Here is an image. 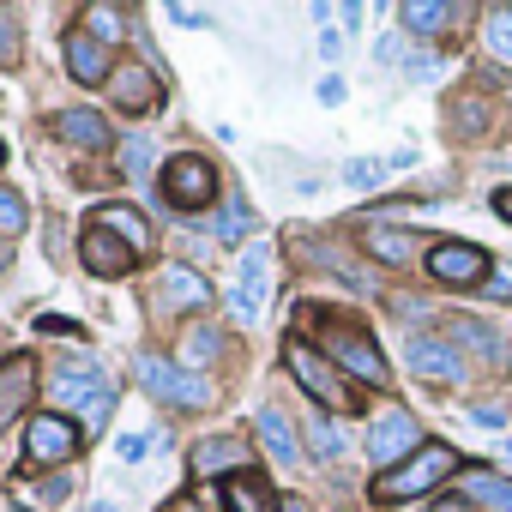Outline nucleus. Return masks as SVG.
<instances>
[{
  "instance_id": "obj_25",
  "label": "nucleus",
  "mask_w": 512,
  "mask_h": 512,
  "mask_svg": "<svg viewBox=\"0 0 512 512\" xmlns=\"http://www.w3.org/2000/svg\"><path fill=\"white\" fill-rule=\"evenodd\" d=\"M302 434H308V452H314L320 464H338V458H344V428H338L326 410H320V416H308V428H302Z\"/></svg>"
},
{
  "instance_id": "obj_14",
  "label": "nucleus",
  "mask_w": 512,
  "mask_h": 512,
  "mask_svg": "<svg viewBox=\"0 0 512 512\" xmlns=\"http://www.w3.org/2000/svg\"><path fill=\"white\" fill-rule=\"evenodd\" d=\"M211 302V284L193 272V266H169L163 272V284H157V308L163 314H193V308H205Z\"/></svg>"
},
{
  "instance_id": "obj_39",
  "label": "nucleus",
  "mask_w": 512,
  "mask_h": 512,
  "mask_svg": "<svg viewBox=\"0 0 512 512\" xmlns=\"http://www.w3.org/2000/svg\"><path fill=\"white\" fill-rule=\"evenodd\" d=\"M470 422H476V428H506V410H494V404H482V410H470Z\"/></svg>"
},
{
  "instance_id": "obj_29",
  "label": "nucleus",
  "mask_w": 512,
  "mask_h": 512,
  "mask_svg": "<svg viewBox=\"0 0 512 512\" xmlns=\"http://www.w3.org/2000/svg\"><path fill=\"white\" fill-rule=\"evenodd\" d=\"M452 127H458L464 139H476V133L488 127V97H458V103H452Z\"/></svg>"
},
{
  "instance_id": "obj_19",
  "label": "nucleus",
  "mask_w": 512,
  "mask_h": 512,
  "mask_svg": "<svg viewBox=\"0 0 512 512\" xmlns=\"http://www.w3.org/2000/svg\"><path fill=\"white\" fill-rule=\"evenodd\" d=\"M458 488H464V500H476L488 512H512V476H500V470H458Z\"/></svg>"
},
{
  "instance_id": "obj_20",
  "label": "nucleus",
  "mask_w": 512,
  "mask_h": 512,
  "mask_svg": "<svg viewBox=\"0 0 512 512\" xmlns=\"http://www.w3.org/2000/svg\"><path fill=\"white\" fill-rule=\"evenodd\" d=\"M91 223H97V229H109V235H121L133 253H145V247H151V229H145V217H139L133 205H97V211H91Z\"/></svg>"
},
{
  "instance_id": "obj_32",
  "label": "nucleus",
  "mask_w": 512,
  "mask_h": 512,
  "mask_svg": "<svg viewBox=\"0 0 512 512\" xmlns=\"http://www.w3.org/2000/svg\"><path fill=\"white\" fill-rule=\"evenodd\" d=\"M217 235H223V241H241V235H253V211H247V199H241V193H229V211H223Z\"/></svg>"
},
{
  "instance_id": "obj_16",
  "label": "nucleus",
  "mask_w": 512,
  "mask_h": 512,
  "mask_svg": "<svg viewBox=\"0 0 512 512\" xmlns=\"http://www.w3.org/2000/svg\"><path fill=\"white\" fill-rule=\"evenodd\" d=\"M223 512H278V494L266 476L235 470V476H223Z\"/></svg>"
},
{
  "instance_id": "obj_26",
  "label": "nucleus",
  "mask_w": 512,
  "mask_h": 512,
  "mask_svg": "<svg viewBox=\"0 0 512 512\" xmlns=\"http://www.w3.org/2000/svg\"><path fill=\"white\" fill-rule=\"evenodd\" d=\"M452 338H458V344H470V350H476V356H488V362L500 356V332H494V326H482V320H470V314H452Z\"/></svg>"
},
{
  "instance_id": "obj_27",
  "label": "nucleus",
  "mask_w": 512,
  "mask_h": 512,
  "mask_svg": "<svg viewBox=\"0 0 512 512\" xmlns=\"http://www.w3.org/2000/svg\"><path fill=\"white\" fill-rule=\"evenodd\" d=\"M151 157H157V151H151V139H145V133H127V139H121V175L145 181V175H151Z\"/></svg>"
},
{
  "instance_id": "obj_21",
  "label": "nucleus",
  "mask_w": 512,
  "mask_h": 512,
  "mask_svg": "<svg viewBox=\"0 0 512 512\" xmlns=\"http://www.w3.org/2000/svg\"><path fill=\"white\" fill-rule=\"evenodd\" d=\"M362 247L374 253V260H386V266L416 260V235H410V229H386V223H368V229H362Z\"/></svg>"
},
{
  "instance_id": "obj_41",
  "label": "nucleus",
  "mask_w": 512,
  "mask_h": 512,
  "mask_svg": "<svg viewBox=\"0 0 512 512\" xmlns=\"http://www.w3.org/2000/svg\"><path fill=\"white\" fill-rule=\"evenodd\" d=\"M169 19H175V25H205V13H199V7H169Z\"/></svg>"
},
{
  "instance_id": "obj_47",
  "label": "nucleus",
  "mask_w": 512,
  "mask_h": 512,
  "mask_svg": "<svg viewBox=\"0 0 512 512\" xmlns=\"http://www.w3.org/2000/svg\"><path fill=\"white\" fill-rule=\"evenodd\" d=\"M0 157H7V145H0Z\"/></svg>"
},
{
  "instance_id": "obj_46",
  "label": "nucleus",
  "mask_w": 512,
  "mask_h": 512,
  "mask_svg": "<svg viewBox=\"0 0 512 512\" xmlns=\"http://www.w3.org/2000/svg\"><path fill=\"white\" fill-rule=\"evenodd\" d=\"M181 512H199V506H181Z\"/></svg>"
},
{
  "instance_id": "obj_43",
  "label": "nucleus",
  "mask_w": 512,
  "mask_h": 512,
  "mask_svg": "<svg viewBox=\"0 0 512 512\" xmlns=\"http://www.w3.org/2000/svg\"><path fill=\"white\" fill-rule=\"evenodd\" d=\"M91 512H121V500H91Z\"/></svg>"
},
{
  "instance_id": "obj_4",
  "label": "nucleus",
  "mask_w": 512,
  "mask_h": 512,
  "mask_svg": "<svg viewBox=\"0 0 512 512\" xmlns=\"http://www.w3.org/2000/svg\"><path fill=\"white\" fill-rule=\"evenodd\" d=\"M139 386L157 398V404H181V410H205L211 404V386L187 368V362H163V356H139Z\"/></svg>"
},
{
  "instance_id": "obj_45",
  "label": "nucleus",
  "mask_w": 512,
  "mask_h": 512,
  "mask_svg": "<svg viewBox=\"0 0 512 512\" xmlns=\"http://www.w3.org/2000/svg\"><path fill=\"white\" fill-rule=\"evenodd\" d=\"M0 266H7V247H0Z\"/></svg>"
},
{
  "instance_id": "obj_42",
  "label": "nucleus",
  "mask_w": 512,
  "mask_h": 512,
  "mask_svg": "<svg viewBox=\"0 0 512 512\" xmlns=\"http://www.w3.org/2000/svg\"><path fill=\"white\" fill-rule=\"evenodd\" d=\"M494 211H500V217L512 223V187H500V193H494Z\"/></svg>"
},
{
  "instance_id": "obj_7",
  "label": "nucleus",
  "mask_w": 512,
  "mask_h": 512,
  "mask_svg": "<svg viewBox=\"0 0 512 512\" xmlns=\"http://www.w3.org/2000/svg\"><path fill=\"white\" fill-rule=\"evenodd\" d=\"M266 290H272V247H266V241H253V247L241 253V266H235L229 314H235V320H260V308H266Z\"/></svg>"
},
{
  "instance_id": "obj_17",
  "label": "nucleus",
  "mask_w": 512,
  "mask_h": 512,
  "mask_svg": "<svg viewBox=\"0 0 512 512\" xmlns=\"http://www.w3.org/2000/svg\"><path fill=\"white\" fill-rule=\"evenodd\" d=\"M253 434H260V446L272 452V464H302V440H296V428H290V416L284 410H260L253 416Z\"/></svg>"
},
{
  "instance_id": "obj_11",
  "label": "nucleus",
  "mask_w": 512,
  "mask_h": 512,
  "mask_svg": "<svg viewBox=\"0 0 512 512\" xmlns=\"http://www.w3.org/2000/svg\"><path fill=\"white\" fill-rule=\"evenodd\" d=\"M79 260H85V272H97V278H121V272H133L139 266V253L121 241V235H109V229H85L79 235Z\"/></svg>"
},
{
  "instance_id": "obj_9",
  "label": "nucleus",
  "mask_w": 512,
  "mask_h": 512,
  "mask_svg": "<svg viewBox=\"0 0 512 512\" xmlns=\"http://www.w3.org/2000/svg\"><path fill=\"white\" fill-rule=\"evenodd\" d=\"M410 452H422V446H416V416H410V410H386V416H374V428H368V458L386 464V470H398Z\"/></svg>"
},
{
  "instance_id": "obj_40",
  "label": "nucleus",
  "mask_w": 512,
  "mask_h": 512,
  "mask_svg": "<svg viewBox=\"0 0 512 512\" xmlns=\"http://www.w3.org/2000/svg\"><path fill=\"white\" fill-rule=\"evenodd\" d=\"M320 103L338 109V103H344V79H320Z\"/></svg>"
},
{
  "instance_id": "obj_44",
  "label": "nucleus",
  "mask_w": 512,
  "mask_h": 512,
  "mask_svg": "<svg viewBox=\"0 0 512 512\" xmlns=\"http://www.w3.org/2000/svg\"><path fill=\"white\" fill-rule=\"evenodd\" d=\"M440 512H470V506H464V500H446V506H440Z\"/></svg>"
},
{
  "instance_id": "obj_37",
  "label": "nucleus",
  "mask_w": 512,
  "mask_h": 512,
  "mask_svg": "<svg viewBox=\"0 0 512 512\" xmlns=\"http://www.w3.org/2000/svg\"><path fill=\"white\" fill-rule=\"evenodd\" d=\"M488 296H494V302H512V266H494V278H488Z\"/></svg>"
},
{
  "instance_id": "obj_2",
  "label": "nucleus",
  "mask_w": 512,
  "mask_h": 512,
  "mask_svg": "<svg viewBox=\"0 0 512 512\" xmlns=\"http://www.w3.org/2000/svg\"><path fill=\"white\" fill-rule=\"evenodd\" d=\"M320 344H326V362H332L338 374H350V380H362V386H386V380H392V368H386L380 344H374L362 326L338 320V326H326V332H320Z\"/></svg>"
},
{
  "instance_id": "obj_28",
  "label": "nucleus",
  "mask_w": 512,
  "mask_h": 512,
  "mask_svg": "<svg viewBox=\"0 0 512 512\" xmlns=\"http://www.w3.org/2000/svg\"><path fill=\"white\" fill-rule=\"evenodd\" d=\"M392 169H398L392 157H350V163H344V181H350V187H380Z\"/></svg>"
},
{
  "instance_id": "obj_22",
  "label": "nucleus",
  "mask_w": 512,
  "mask_h": 512,
  "mask_svg": "<svg viewBox=\"0 0 512 512\" xmlns=\"http://www.w3.org/2000/svg\"><path fill=\"white\" fill-rule=\"evenodd\" d=\"M398 25H404L410 37H440V31L452 25V7H440V0H404V7H398Z\"/></svg>"
},
{
  "instance_id": "obj_36",
  "label": "nucleus",
  "mask_w": 512,
  "mask_h": 512,
  "mask_svg": "<svg viewBox=\"0 0 512 512\" xmlns=\"http://www.w3.org/2000/svg\"><path fill=\"white\" fill-rule=\"evenodd\" d=\"M7 61H19V31H13L7 13H0V67H7Z\"/></svg>"
},
{
  "instance_id": "obj_13",
  "label": "nucleus",
  "mask_w": 512,
  "mask_h": 512,
  "mask_svg": "<svg viewBox=\"0 0 512 512\" xmlns=\"http://www.w3.org/2000/svg\"><path fill=\"white\" fill-rule=\"evenodd\" d=\"M109 97H115V109H121V115H151V109L163 103V85H157L145 67H115Z\"/></svg>"
},
{
  "instance_id": "obj_38",
  "label": "nucleus",
  "mask_w": 512,
  "mask_h": 512,
  "mask_svg": "<svg viewBox=\"0 0 512 512\" xmlns=\"http://www.w3.org/2000/svg\"><path fill=\"white\" fill-rule=\"evenodd\" d=\"M145 446H151L145 434H121V440H115V452H121L127 464H133V458H145Z\"/></svg>"
},
{
  "instance_id": "obj_5",
  "label": "nucleus",
  "mask_w": 512,
  "mask_h": 512,
  "mask_svg": "<svg viewBox=\"0 0 512 512\" xmlns=\"http://www.w3.org/2000/svg\"><path fill=\"white\" fill-rule=\"evenodd\" d=\"M163 199H169L175 211H205V205L217 199V169H211L199 151L169 157V169H163Z\"/></svg>"
},
{
  "instance_id": "obj_33",
  "label": "nucleus",
  "mask_w": 512,
  "mask_h": 512,
  "mask_svg": "<svg viewBox=\"0 0 512 512\" xmlns=\"http://www.w3.org/2000/svg\"><path fill=\"white\" fill-rule=\"evenodd\" d=\"M217 350H223V332H217V326H199V332H187V368H205Z\"/></svg>"
},
{
  "instance_id": "obj_35",
  "label": "nucleus",
  "mask_w": 512,
  "mask_h": 512,
  "mask_svg": "<svg viewBox=\"0 0 512 512\" xmlns=\"http://www.w3.org/2000/svg\"><path fill=\"white\" fill-rule=\"evenodd\" d=\"M109 410H115V392L103 386V392H97V398L85 404V428H103V422H109Z\"/></svg>"
},
{
  "instance_id": "obj_30",
  "label": "nucleus",
  "mask_w": 512,
  "mask_h": 512,
  "mask_svg": "<svg viewBox=\"0 0 512 512\" xmlns=\"http://www.w3.org/2000/svg\"><path fill=\"white\" fill-rule=\"evenodd\" d=\"M482 37H488V49H494L500 61H512V7H494L488 25H482Z\"/></svg>"
},
{
  "instance_id": "obj_23",
  "label": "nucleus",
  "mask_w": 512,
  "mask_h": 512,
  "mask_svg": "<svg viewBox=\"0 0 512 512\" xmlns=\"http://www.w3.org/2000/svg\"><path fill=\"white\" fill-rule=\"evenodd\" d=\"M55 127H61V139L79 145V151H103V145H109L103 115H91V109H67V115H55Z\"/></svg>"
},
{
  "instance_id": "obj_8",
  "label": "nucleus",
  "mask_w": 512,
  "mask_h": 512,
  "mask_svg": "<svg viewBox=\"0 0 512 512\" xmlns=\"http://www.w3.org/2000/svg\"><path fill=\"white\" fill-rule=\"evenodd\" d=\"M482 272H494V266H488V253H482L476 241H434V247H428V278L446 284V290H464V284H476Z\"/></svg>"
},
{
  "instance_id": "obj_31",
  "label": "nucleus",
  "mask_w": 512,
  "mask_h": 512,
  "mask_svg": "<svg viewBox=\"0 0 512 512\" xmlns=\"http://www.w3.org/2000/svg\"><path fill=\"white\" fill-rule=\"evenodd\" d=\"M79 25H91L97 43H115V37H121V7H85Z\"/></svg>"
},
{
  "instance_id": "obj_18",
  "label": "nucleus",
  "mask_w": 512,
  "mask_h": 512,
  "mask_svg": "<svg viewBox=\"0 0 512 512\" xmlns=\"http://www.w3.org/2000/svg\"><path fill=\"white\" fill-rule=\"evenodd\" d=\"M241 464H247V446H241L235 434H211V440L193 446V470H199V476H223V470L235 476Z\"/></svg>"
},
{
  "instance_id": "obj_1",
  "label": "nucleus",
  "mask_w": 512,
  "mask_h": 512,
  "mask_svg": "<svg viewBox=\"0 0 512 512\" xmlns=\"http://www.w3.org/2000/svg\"><path fill=\"white\" fill-rule=\"evenodd\" d=\"M458 464H464V458H458L446 440H428V446L410 452L398 470H380V476H374V500H380V506H392V500H416V494H428L434 482H446Z\"/></svg>"
},
{
  "instance_id": "obj_10",
  "label": "nucleus",
  "mask_w": 512,
  "mask_h": 512,
  "mask_svg": "<svg viewBox=\"0 0 512 512\" xmlns=\"http://www.w3.org/2000/svg\"><path fill=\"white\" fill-rule=\"evenodd\" d=\"M404 362H410L422 380H440V386H458V380H464V356H458L446 338H434V332H416V338L404 344Z\"/></svg>"
},
{
  "instance_id": "obj_3",
  "label": "nucleus",
  "mask_w": 512,
  "mask_h": 512,
  "mask_svg": "<svg viewBox=\"0 0 512 512\" xmlns=\"http://www.w3.org/2000/svg\"><path fill=\"white\" fill-rule=\"evenodd\" d=\"M284 356H290V374H296V386H302V392H308L320 410H338V416H350V410H356V392L344 386V374H338V368H332L320 350H308V344H290Z\"/></svg>"
},
{
  "instance_id": "obj_24",
  "label": "nucleus",
  "mask_w": 512,
  "mask_h": 512,
  "mask_svg": "<svg viewBox=\"0 0 512 512\" xmlns=\"http://www.w3.org/2000/svg\"><path fill=\"white\" fill-rule=\"evenodd\" d=\"M97 392H103V386H97V362H91V356H85V362H67V368L55 374V398H61V404H73V398L91 404Z\"/></svg>"
},
{
  "instance_id": "obj_15",
  "label": "nucleus",
  "mask_w": 512,
  "mask_h": 512,
  "mask_svg": "<svg viewBox=\"0 0 512 512\" xmlns=\"http://www.w3.org/2000/svg\"><path fill=\"white\" fill-rule=\"evenodd\" d=\"M31 386H37V362L31 356H13L7 368H0V434H7L13 416L31 410Z\"/></svg>"
},
{
  "instance_id": "obj_12",
  "label": "nucleus",
  "mask_w": 512,
  "mask_h": 512,
  "mask_svg": "<svg viewBox=\"0 0 512 512\" xmlns=\"http://www.w3.org/2000/svg\"><path fill=\"white\" fill-rule=\"evenodd\" d=\"M67 67H73L79 85H109V79H115V55H109V43H97L91 31H67Z\"/></svg>"
},
{
  "instance_id": "obj_34",
  "label": "nucleus",
  "mask_w": 512,
  "mask_h": 512,
  "mask_svg": "<svg viewBox=\"0 0 512 512\" xmlns=\"http://www.w3.org/2000/svg\"><path fill=\"white\" fill-rule=\"evenodd\" d=\"M13 229H25V199L0 187V235H13Z\"/></svg>"
},
{
  "instance_id": "obj_6",
  "label": "nucleus",
  "mask_w": 512,
  "mask_h": 512,
  "mask_svg": "<svg viewBox=\"0 0 512 512\" xmlns=\"http://www.w3.org/2000/svg\"><path fill=\"white\" fill-rule=\"evenodd\" d=\"M79 422H67V416H31V428H25V464L31 470H55V464H73L79 458Z\"/></svg>"
}]
</instances>
